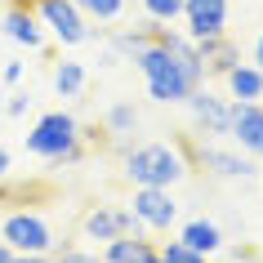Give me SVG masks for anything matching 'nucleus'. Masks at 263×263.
Segmentation results:
<instances>
[{
	"mask_svg": "<svg viewBox=\"0 0 263 263\" xmlns=\"http://www.w3.org/2000/svg\"><path fill=\"white\" fill-rule=\"evenodd\" d=\"M147 27H152V23H147ZM134 67H139V76L147 81V94H152L156 103H165V107L183 103L196 85H205V67H201V58H196V41H183V45H174V49H165V45H156L152 36H147V45L134 54Z\"/></svg>",
	"mask_w": 263,
	"mask_h": 263,
	"instance_id": "1",
	"label": "nucleus"
},
{
	"mask_svg": "<svg viewBox=\"0 0 263 263\" xmlns=\"http://www.w3.org/2000/svg\"><path fill=\"white\" fill-rule=\"evenodd\" d=\"M27 152L41 156V161H49L54 170L63 165H76L85 156V139H81V121L71 116V111H45L41 121L27 129Z\"/></svg>",
	"mask_w": 263,
	"mask_h": 263,
	"instance_id": "2",
	"label": "nucleus"
},
{
	"mask_svg": "<svg viewBox=\"0 0 263 263\" xmlns=\"http://www.w3.org/2000/svg\"><path fill=\"white\" fill-rule=\"evenodd\" d=\"M192 174L179 143H139L125 152V183L129 187H174Z\"/></svg>",
	"mask_w": 263,
	"mask_h": 263,
	"instance_id": "3",
	"label": "nucleus"
},
{
	"mask_svg": "<svg viewBox=\"0 0 263 263\" xmlns=\"http://www.w3.org/2000/svg\"><path fill=\"white\" fill-rule=\"evenodd\" d=\"M174 143H179L183 161H187V170H205V174H214V179H254L259 174V165H254V156H246L241 147H214V143H201L196 134H187V129H179L174 134Z\"/></svg>",
	"mask_w": 263,
	"mask_h": 263,
	"instance_id": "4",
	"label": "nucleus"
},
{
	"mask_svg": "<svg viewBox=\"0 0 263 263\" xmlns=\"http://www.w3.org/2000/svg\"><path fill=\"white\" fill-rule=\"evenodd\" d=\"M18 5H27L31 14L41 18V27L54 36V45H63V49H76V45L103 41V27L85 23V14L71 5V0H18Z\"/></svg>",
	"mask_w": 263,
	"mask_h": 263,
	"instance_id": "5",
	"label": "nucleus"
},
{
	"mask_svg": "<svg viewBox=\"0 0 263 263\" xmlns=\"http://www.w3.org/2000/svg\"><path fill=\"white\" fill-rule=\"evenodd\" d=\"M0 241L9 250H18V254H54L63 241H58L54 223L45 219L41 210H14V214H5V223H0Z\"/></svg>",
	"mask_w": 263,
	"mask_h": 263,
	"instance_id": "6",
	"label": "nucleus"
},
{
	"mask_svg": "<svg viewBox=\"0 0 263 263\" xmlns=\"http://www.w3.org/2000/svg\"><path fill=\"white\" fill-rule=\"evenodd\" d=\"M183 107L192 116V129H201L205 139H228V125H232V98L228 94L210 89V85H196L183 98Z\"/></svg>",
	"mask_w": 263,
	"mask_h": 263,
	"instance_id": "7",
	"label": "nucleus"
},
{
	"mask_svg": "<svg viewBox=\"0 0 263 263\" xmlns=\"http://www.w3.org/2000/svg\"><path fill=\"white\" fill-rule=\"evenodd\" d=\"M129 210L143 219V228H147V232H170V228H174V219H179V201H174V192H170V187H134Z\"/></svg>",
	"mask_w": 263,
	"mask_h": 263,
	"instance_id": "8",
	"label": "nucleus"
},
{
	"mask_svg": "<svg viewBox=\"0 0 263 263\" xmlns=\"http://www.w3.org/2000/svg\"><path fill=\"white\" fill-rule=\"evenodd\" d=\"M228 139H232L246 156L263 161V103H232V125H228Z\"/></svg>",
	"mask_w": 263,
	"mask_h": 263,
	"instance_id": "9",
	"label": "nucleus"
},
{
	"mask_svg": "<svg viewBox=\"0 0 263 263\" xmlns=\"http://www.w3.org/2000/svg\"><path fill=\"white\" fill-rule=\"evenodd\" d=\"M183 23L192 41L228 36V0H183Z\"/></svg>",
	"mask_w": 263,
	"mask_h": 263,
	"instance_id": "10",
	"label": "nucleus"
},
{
	"mask_svg": "<svg viewBox=\"0 0 263 263\" xmlns=\"http://www.w3.org/2000/svg\"><path fill=\"white\" fill-rule=\"evenodd\" d=\"M0 27H5V36H9L14 45H27V49H49V45H45L41 18L31 14L27 5H18V0L5 9V14H0Z\"/></svg>",
	"mask_w": 263,
	"mask_h": 263,
	"instance_id": "11",
	"label": "nucleus"
},
{
	"mask_svg": "<svg viewBox=\"0 0 263 263\" xmlns=\"http://www.w3.org/2000/svg\"><path fill=\"white\" fill-rule=\"evenodd\" d=\"M196 58H201V67H205V81L210 76H228V71L241 63V54H236V45L228 41V36H210V41H196Z\"/></svg>",
	"mask_w": 263,
	"mask_h": 263,
	"instance_id": "12",
	"label": "nucleus"
},
{
	"mask_svg": "<svg viewBox=\"0 0 263 263\" xmlns=\"http://www.w3.org/2000/svg\"><path fill=\"white\" fill-rule=\"evenodd\" d=\"M223 89H228L232 103H263V71L254 63H236L223 76Z\"/></svg>",
	"mask_w": 263,
	"mask_h": 263,
	"instance_id": "13",
	"label": "nucleus"
},
{
	"mask_svg": "<svg viewBox=\"0 0 263 263\" xmlns=\"http://www.w3.org/2000/svg\"><path fill=\"white\" fill-rule=\"evenodd\" d=\"M179 241H183V246H192L196 254H205V259L223 250V232H219V223H210V219H187L179 228Z\"/></svg>",
	"mask_w": 263,
	"mask_h": 263,
	"instance_id": "14",
	"label": "nucleus"
},
{
	"mask_svg": "<svg viewBox=\"0 0 263 263\" xmlns=\"http://www.w3.org/2000/svg\"><path fill=\"white\" fill-rule=\"evenodd\" d=\"M152 250L156 241H147V236H111L103 246V263H143Z\"/></svg>",
	"mask_w": 263,
	"mask_h": 263,
	"instance_id": "15",
	"label": "nucleus"
},
{
	"mask_svg": "<svg viewBox=\"0 0 263 263\" xmlns=\"http://www.w3.org/2000/svg\"><path fill=\"white\" fill-rule=\"evenodd\" d=\"M139 129V107L129 103V98H121V103H111L107 111H103V134L107 139H125V134H134Z\"/></svg>",
	"mask_w": 263,
	"mask_h": 263,
	"instance_id": "16",
	"label": "nucleus"
},
{
	"mask_svg": "<svg viewBox=\"0 0 263 263\" xmlns=\"http://www.w3.org/2000/svg\"><path fill=\"white\" fill-rule=\"evenodd\" d=\"M85 85H89V76H85V63H76V58H63L54 67V89L58 98H81Z\"/></svg>",
	"mask_w": 263,
	"mask_h": 263,
	"instance_id": "17",
	"label": "nucleus"
},
{
	"mask_svg": "<svg viewBox=\"0 0 263 263\" xmlns=\"http://www.w3.org/2000/svg\"><path fill=\"white\" fill-rule=\"evenodd\" d=\"M71 5L85 14V23L107 27V23H121L125 18V5H129V0H71Z\"/></svg>",
	"mask_w": 263,
	"mask_h": 263,
	"instance_id": "18",
	"label": "nucleus"
},
{
	"mask_svg": "<svg viewBox=\"0 0 263 263\" xmlns=\"http://www.w3.org/2000/svg\"><path fill=\"white\" fill-rule=\"evenodd\" d=\"M143 18H152V23H179L183 0H143Z\"/></svg>",
	"mask_w": 263,
	"mask_h": 263,
	"instance_id": "19",
	"label": "nucleus"
},
{
	"mask_svg": "<svg viewBox=\"0 0 263 263\" xmlns=\"http://www.w3.org/2000/svg\"><path fill=\"white\" fill-rule=\"evenodd\" d=\"M156 254H161V263H210L205 254H196V250L183 246V241H161Z\"/></svg>",
	"mask_w": 263,
	"mask_h": 263,
	"instance_id": "20",
	"label": "nucleus"
},
{
	"mask_svg": "<svg viewBox=\"0 0 263 263\" xmlns=\"http://www.w3.org/2000/svg\"><path fill=\"white\" fill-rule=\"evenodd\" d=\"M49 263H103V254L81 250V246H58L54 254H49Z\"/></svg>",
	"mask_w": 263,
	"mask_h": 263,
	"instance_id": "21",
	"label": "nucleus"
},
{
	"mask_svg": "<svg viewBox=\"0 0 263 263\" xmlns=\"http://www.w3.org/2000/svg\"><path fill=\"white\" fill-rule=\"evenodd\" d=\"M27 107H31V98L27 94H14L9 103H5V116H14V121H18V116H27Z\"/></svg>",
	"mask_w": 263,
	"mask_h": 263,
	"instance_id": "22",
	"label": "nucleus"
},
{
	"mask_svg": "<svg viewBox=\"0 0 263 263\" xmlns=\"http://www.w3.org/2000/svg\"><path fill=\"white\" fill-rule=\"evenodd\" d=\"M0 76H5V85H18V81H23V63H5Z\"/></svg>",
	"mask_w": 263,
	"mask_h": 263,
	"instance_id": "23",
	"label": "nucleus"
},
{
	"mask_svg": "<svg viewBox=\"0 0 263 263\" xmlns=\"http://www.w3.org/2000/svg\"><path fill=\"white\" fill-rule=\"evenodd\" d=\"M9 165H14V156H9V147H0V179H9Z\"/></svg>",
	"mask_w": 263,
	"mask_h": 263,
	"instance_id": "24",
	"label": "nucleus"
},
{
	"mask_svg": "<svg viewBox=\"0 0 263 263\" xmlns=\"http://www.w3.org/2000/svg\"><path fill=\"white\" fill-rule=\"evenodd\" d=\"M9 263H49V254H14Z\"/></svg>",
	"mask_w": 263,
	"mask_h": 263,
	"instance_id": "25",
	"label": "nucleus"
},
{
	"mask_svg": "<svg viewBox=\"0 0 263 263\" xmlns=\"http://www.w3.org/2000/svg\"><path fill=\"white\" fill-rule=\"evenodd\" d=\"M254 67L263 71V31H259V41H254Z\"/></svg>",
	"mask_w": 263,
	"mask_h": 263,
	"instance_id": "26",
	"label": "nucleus"
},
{
	"mask_svg": "<svg viewBox=\"0 0 263 263\" xmlns=\"http://www.w3.org/2000/svg\"><path fill=\"white\" fill-rule=\"evenodd\" d=\"M14 254H18V250H9V246H5V241H0V263H9V259H14Z\"/></svg>",
	"mask_w": 263,
	"mask_h": 263,
	"instance_id": "27",
	"label": "nucleus"
},
{
	"mask_svg": "<svg viewBox=\"0 0 263 263\" xmlns=\"http://www.w3.org/2000/svg\"><path fill=\"white\" fill-rule=\"evenodd\" d=\"M143 263H161V254H156V250H152V254H147V259H143Z\"/></svg>",
	"mask_w": 263,
	"mask_h": 263,
	"instance_id": "28",
	"label": "nucleus"
},
{
	"mask_svg": "<svg viewBox=\"0 0 263 263\" xmlns=\"http://www.w3.org/2000/svg\"><path fill=\"white\" fill-rule=\"evenodd\" d=\"M0 205H5V179H0Z\"/></svg>",
	"mask_w": 263,
	"mask_h": 263,
	"instance_id": "29",
	"label": "nucleus"
}]
</instances>
